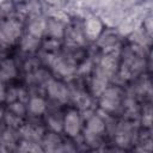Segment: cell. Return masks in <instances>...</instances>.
<instances>
[{"label": "cell", "mask_w": 153, "mask_h": 153, "mask_svg": "<svg viewBox=\"0 0 153 153\" xmlns=\"http://www.w3.org/2000/svg\"><path fill=\"white\" fill-rule=\"evenodd\" d=\"M47 123L49 124L50 129L55 133H60L63 130V118L59 116V114H51L47 118Z\"/></svg>", "instance_id": "obj_18"}, {"label": "cell", "mask_w": 153, "mask_h": 153, "mask_svg": "<svg viewBox=\"0 0 153 153\" xmlns=\"http://www.w3.org/2000/svg\"><path fill=\"white\" fill-rule=\"evenodd\" d=\"M6 47H7V44H6V43H5V42H4V41H2L1 38H0V54L5 51Z\"/></svg>", "instance_id": "obj_26"}, {"label": "cell", "mask_w": 153, "mask_h": 153, "mask_svg": "<svg viewBox=\"0 0 153 153\" xmlns=\"http://www.w3.org/2000/svg\"><path fill=\"white\" fill-rule=\"evenodd\" d=\"M41 141H42L41 145H42V149L43 151L55 152V151L60 149V147L62 146V140H61V137L55 131L43 135Z\"/></svg>", "instance_id": "obj_12"}, {"label": "cell", "mask_w": 153, "mask_h": 153, "mask_svg": "<svg viewBox=\"0 0 153 153\" xmlns=\"http://www.w3.org/2000/svg\"><path fill=\"white\" fill-rule=\"evenodd\" d=\"M73 100H74V103L78 105V108L80 110H87L88 106L91 105V98L84 91H76L73 94Z\"/></svg>", "instance_id": "obj_17"}, {"label": "cell", "mask_w": 153, "mask_h": 153, "mask_svg": "<svg viewBox=\"0 0 153 153\" xmlns=\"http://www.w3.org/2000/svg\"><path fill=\"white\" fill-rule=\"evenodd\" d=\"M22 33V24L13 18L0 23V38L8 45L14 43Z\"/></svg>", "instance_id": "obj_3"}, {"label": "cell", "mask_w": 153, "mask_h": 153, "mask_svg": "<svg viewBox=\"0 0 153 153\" xmlns=\"http://www.w3.org/2000/svg\"><path fill=\"white\" fill-rule=\"evenodd\" d=\"M152 111H151V106H147L145 110H143V114H142V124L143 127H151L152 124Z\"/></svg>", "instance_id": "obj_23"}, {"label": "cell", "mask_w": 153, "mask_h": 153, "mask_svg": "<svg viewBox=\"0 0 153 153\" xmlns=\"http://www.w3.org/2000/svg\"><path fill=\"white\" fill-rule=\"evenodd\" d=\"M45 109H47V103L42 97L33 96L27 100V110L35 116H39L44 114Z\"/></svg>", "instance_id": "obj_15"}, {"label": "cell", "mask_w": 153, "mask_h": 153, "mask_svg": "<svg viewBox=\"0 0 153 153\" xmlns=\"http://www.w3.org/2000/svg\"><path fill=\"white\" fill-rule=\"evenodd\" d=\"M25 69H26L29 73L36 72V71L38 69V61H37V60H33V59L29 60V61L26 62V65H25Z\"/></svg>", "instance_id": "obj_24"}, {"label": "cell", "mask_w": 153, "mask_h": 153, "mask_svg": "<svg viewBox=\"0 0 153 153\" xmlns=\"http://www.w3.org/2000/svg\"><path fill=\"white\" fill-rule=\"evenodd\" d=\"M108 80H109L108 76H105L103 73H100L99 71L96 69L94 75L92 76V80H91V90H92V93L94 96H98L99 97V94L106 88Z\"/></svg>", "instance_id": "obj_14"}, {"label": "cell", "mask_w": 153, "mask_h": 153, "mask_svg": "<svg viewBox=\"0 0 153 153\" xmlns=\"http://www.w3.org/2000/svg\"><path fill=\"white\" fill-rule=\"evenodd\" d=\"M47 92L51 99L61 103L67 102V99L69 98V91L67 86L57 80H49L47 82Z\"/></svg>", "instance_id": "obj_6"}, {"label": "cell", "mask_w": 153, "mask_h": 153, "mask_svg": "<svg viewBox=\"0 0 153 153\" xmlns=\"http://www.w3.org/2000/svg\"><path fill=\"white\" fill-rule=\"evenodd\" d=\"M4 114H5V112H4V110H2V108L0 106V120H1L2 117H4Z\"/></svg>", "instance_id": "obj_27"}, {"label": "cell", "mask_w": 153, "mask_h": 153, "mask_svg": "<svg viewBox=\"0 0 153 153\" xmlns=\"http://www.w3.org/2000/svg\"><path fill=\"white\" fill-rule=\"evenodd\" d=\"M8 111H11V112L16 114L17 116H20V117H23V116L26 114L25 103H23V102H19V100L12 102V103H10V105H8Z\"/></svg>", "instance_id": "obj_19"}, {"label": "cell", "mask_w": 153, "mask_h": 153, "mask_svg": "<svg viewBox=\"0 0 153 153\" xmlns=\"http://www.w3.org/2000/svg\"><path fill=\"white\" fill-rule=\"evenodd\" d=\"M6 88L4 85V81H0V102H4L6 99Z\"/></svg>", "instance_id": "obj_25"}, {"label": "cell", "mask_w": 153, "mask_h": 153, "mask_svg": "<svg viewBox=\"0 0 153 153\" xmlns=\"http://www.w3.org/2000/svg\"><path fill=\"white\" fill-rule=\"evenodd\" d=\"M20 118H22L20 116H17L16 114H13V112H11V111L4 114V120H5L6 124L10 126L11 128H17V127H19V126L22 124V120H20Z\"/></svg>", "instance_id": "obj_20"}, {"label": "cell", "mask_w": 153, "mask_h": 153, "mask_svg": "<svg viewBox=\"0 0 153 153\" xmlns=\"http://www.w3.org/2000/svg\"><path fill=\"white\" fill-rule=\"evenodd\" d=\"M39 39L41 38H37V37H33L31 35H26L22 38L20 41V48L25 53H33L38 49L39 47Z\"/></svg>", "instance_id": "obj_16"}, {"label": "cell", "mask_w": 153, "mask_h": 153, "mask_svg": "<svg viewBox=\"0 0 153 153\" xmlns=\"http://www.w3.org/2000/svg\"><path fill=\"white\" fill-rule=\"evenodd\" d=\"M20 151H24V152H38V151H43L42 147L38 146L37 142H32V141H27V140H24L22 142V146L19 147Z\"/></svg>", "instance_id": "obj_21"}, {"label": "cell", "mask_w": 153, "mask_h": 153, "mask_svg": "<svg viewBox=\"0 0 153 153\" xmlns=\"http://www.w3.org/2000/svg\"><path fill=\"white\" fill-rule=\"evenodd\" d=\"M45 29H47V19H44L43 17L35 16L31 18L27 25V33L33 37L41 38L45 33Z\"/></svg>", "instance_id": "obj_10"}, {"label": "cell", "mask_w": 153, "mask_h": 153, "mask_svg": "<svg viewBox=\"0 0 153 153\" xmlns=\"http://www.w3.org/2000/svg\"><path fill=\"white\" fill-rule=\"evenodd\" d=\"M19 133H20V135L24 140L37 142V143L43 137V128L38 127V126H35V124H24V126H22L20 129H19Z\"/></svg>", "instance_id": "obj_8"}, {"label": "cell", "mask_w": 153, "mask_h": 153, "mask_svg": "<svg viewBox=\"0 0 153 153\" xmlns=\"http://www.w3.org/2000/svg\"><path fill=\"white\" fill-rule=\"evenodd\" d=\"M116 68H117V61L115 59V55L108 54L100 59L99 65L97 67V71H99L100 73H103L105 76H108L110 79L115 74Z\"/></svg>", "instance_id": "obj_9"}, {"label": "cell", "mask_w": 153, "mask_h": 153, "mask_svg": "<svg viewBox=\"0 0 153 153\" xmlns=\"http://www.w3.org/2000/svg\"><path fill=\"white\" fill-rule=\"evenodd\" d=\"M45 33H47L51 39L62 38L63 35H65V26H63V24H62L60 20L51 18V19L47 20Z\"/></svg>", "instance_id": "obj_13"}, {"label": "cell", "mask_w": 153, "mask_h": 153, "mask_svg": "<svg viewBox=\"0 0 153 153\" xmlns=\"http://www.w3.org/2000/svg\"><path fill=\"white\" fill-rule=\"evenodd\" d=\"M17 75V67L13 60L5 59L0 62V81H8Z\"/></svg>", "instance_id": "obj_11"}, {"label": "cell", "mask_w": 153, "mask_h": 153, "mask_svg": "<svg viewBox=\"0 0 153 153\" xmlns=\"http://www.w3.org/2000/svg\"><path fill=\"white\" fill-rule=\"evenodd\" d=\"M105 130V123L104 121L96 115H92L87 118L86 122V129H85V139L88 141V143H93Z\"/></svg>", "instance_id": "obj_4"}, {"label": "cell", "mask_w": 153, "mask_h": 153, "mask_svg": "<svg viewBox=\"0 0 153 153\" xmlns=\"http://www.w3.org/2000/svg\"><path fill=\"white\" fill-rule=\"evenodd\" d=\"M8 104L12 102L18 100V87H11L6 91V99H5Z\"/></svg>", "instance_id": "obj_22"}, {"label": "cell", "mask_w": 153, "mask_h": 153, "mask_svg": "<svg viewBox=\"0 0 153 153\" xmlns=\"http://www.w3.org/2000/svg\"><path fill=\"white\" fill-rule=\"evenodd\" d=\"M143 65V61H142V55L139 53V49H135L134 51L133 50H129L126 59H124V65H123V72L126 71V73L131 76L133 74L137 73L141 67Z\"/></svg>", "instance_id": "obj_7"}, {"label": "cell", "mask_w": 153, "mask_h": 153, "mask_svg": "<svg viewBox=\"0 0 153 153\" xmlns=\"http://www.w3.org/2000/svg\"><path fill=\"white\" fill-rule=\"evenodd\" d=\"M48 63L51 66V68L54 69V72L61 76H71L72 74H74L76 66L74 63V61L68 57V56H63V55H51L50 59L48 60Z\"/></svg>", "instance_id": "obj_2"}, {"label": "cell", "mask_w": 153, "mask_h": 153, "mask_svg": "<svg viewBox=\"0 0 153 153\" xmlns=\"http://www.w3.org/2000/svg\"><path fill=\"white\" fill-rule=\"evenodd\" d=\"M81 128V117L76 110H69L63 117V130L67 135L74 137L79 134Z\"/></svg>", "instance_id": "obj_5"}, {"label": "cell", "mask_w": 153, "mask_h": 153, "mask_svg": "<svg viewBox=\"0 0 153 153\" xmlns=\"http://www.w3.org/2000/svg\"><path fill=\"white\" fill-rule=\"evenodd\" d=\"M121 100H122V93L116 87L115 88L106 87L99 94V105L106 112L116 111L121 105Z\"/></svg>", "instance_id": "obj_1"}]
</instances>
